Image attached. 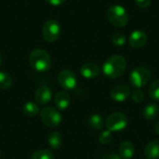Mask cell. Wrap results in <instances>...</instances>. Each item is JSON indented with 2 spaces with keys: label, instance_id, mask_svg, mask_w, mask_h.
<instances>
[{
  "label": "cell",
  "instance_id": "obj_1",
  "mask_svg": "<svg viewBox=\"0 0 159 159\" xmlns=\"http://www.w3.org/2000/svg\"><path fill=\"white\" fill-rule=\"evenodd\" d=\"M126 69L127 61L122 55H113L109 57L102 66V72L104 75L111 79L120 77L125 73Z\"/></svg>",
  "mask_w": 159,
  "mask_h": 159
},
{
  "label": "cell",
  "instance_id": "obj_2",
  "mask_svg": "<svg viewBox=\"0 0 159 159\" xmlns=\"http://www.w3.org/2000/svg\"><path fill=\"white\" fill-rule=\"evenodd\" d=\"M29 63L35 71L46 72L51 66V58L46 50L35 48L29 55Z\"/></svg>",
  "mask_w": 159,
  "mask_h": 159
},
{
  "label": "cell",
  "instance_id": "obj_3",
  "mask_svg": "<svg viewBox=\"0 0 159 159\" xmlns=\"http://www.w3.org/2000/svg\"><path fill=\"white\" fill-rule=\"evenodd\" d=\"M107 19L110 23L116 28H123L129 22V13L120 5H112L107 9Z\"/></svg>",
  "mask_w": 159,
  "mask_h": 159
},
{
  "label": "cell",
  "instance_id": "obj_4",
  "mask_svg": "<svg viewBox=\"0 0 159 159\" xmlns=\"http://www.w3.org/2000/svg\"><path fill=\"white\" fill-rule=\"evenodd\" d=\"M151 78V71L148 67L140 65L134 68L129 74V81L130 85L135 89H141L144 87Z\"/></svg>",
  "mask_w": 159,
  "mask_h": 159
},
{
  "label": "cell",
  "instance_id": "obj_5",
  "mask_svg": "<svg viewBox=\"0 0 159 159\" xmlns=\"http://www.w3.org/2000/svg\"><path fill=\"white\" fill-rule=\"evenodd\" d=\"M129 124L128 116L121 112H115L109 115L105 120V127L111 132H118L124 130Z\"/></svg>",
  "mask_w": 159,
  "mask_h": 159
},
{
  "label": "cell",
  "instance_id": "obj_6",
  "mask_svg": "<svg viewBox=\"0 0 159 159\" xmlns=\"http://www.w3.org/2000/svg\"><path fill=\"white\" fill-rule=\"evenodd\" d=\"M40 118L42 123L48 128H57L61 123V116L60 112L52 106H46L40 111Z\"/></svg>",
  "mask_w": 159,
  "mask_h": 159
},
{
  "label": "cell",
  "instance_id": "obj_7",
  "mask_svg": "<svg viewBox=\"0 0 159 159\" xmlns=\"http://www.w3.org/2000/svg\"><path fill=\"white\" fill-rule=\"evenodd\" d=\"M42 35L47 42L52 43L59 39L61 35V25L56 20H47L42 28Z\"/></svg>",
  "mask_w": 159,
  "mask_h": 159
},
{
  "label": "cell",
  "instance_id": "obj_8",
  "mask_svg": "<svg viewBox=\"0 0 159 159\" xmlns=\"http://www.w3.org/2000/svg\"><path fill=\"white\" fill-rule=\"evenodd\" d=\"M58 82L63 89L72 90L77 85V77L72 70L63 69L58 75Z\"/></svg>",
  "mask_w": 159,
  "mask_h": 159
},
{
  "label": "cell",
  "instance_id": "obj_9",
  "mask_svg": "<svg viewBox=\"0 0 159 159\" xmlns=\"http://www.w3.org/2000/svg\"><path fill=\"white\" fill-rule=\"evenodd\" d=\"M130 89L126 85H118L112 89L110 96L113 101L117 102H123L130 96Z\"/></svg>",
  "mask_w": 159,
  "mask_h": 159
},
{
  "label": "cell",
  "instance_id": "obj_10",
  "mask_svg": "<svg viewBox=\"0 0 159 159\" xmlns=\"http://www.w3.org/2000/svg\"><path fill=\"white\" fill-rule=\"evenodd\" d=\"M52 91L47 86H40L34 92V101L39 105H45L50 102Z\"/></svg>",
  "mask_w": 159,
  "mask_h": 159
},
{
  "label": "cell",
  "instance_id": "obj_11",
  "mask_svg": "<svg viewBox=\"0 0 159 159\" xmlns=\"http://www.w3.org/2000/svg\"><path fill=\"white\" fill-rule=\"evenodd\" d=\"M129 46L133 48H141L147 42V34L142 30H135L129 36Z\"/></svg>",
  "mask_w": 159,
  "mask_h": 159
},
{
  "label": "cell",
  "instance_id": "obj_12",
  "mask_svg": "<svg viewBox=\"0 0 159 159\" xmlns=\"http://www.w3.org/2000/svg\"><path fill=\"white\" fill-rule=\"evenodd\" d=\"M54 103L58 110H66L71 104V96L66 90L58 91L54 97Z\"/></svg>",
  "mask_w": 159,
  "mask_h": 159
},
{
  "label": "cell",
  "instance_id": "obj_13",
  "mask_svg": "<svg viewBox=\"0 0 159 159\" xmlns=\"http://www.w3.org/2000/svg\"><path fill=\"white\" fill-rule=\"evenodd\" d=\"M80 73L83 77L87 79H93L97 77L100 74V68L96 63L87 62L84 63L80 68Z\"/></svg>",
  "mask_w": 159,
  "mask_h": 159
},
{
  "label": "cell",
  "instance_id": "obj_14",
  "mask_svg": "<svg viewBox=\"0 0 159 159\" xmlns=\"http://www.w3.org/2000/svg\"><path fill=\"white\" fill-rule=\"evenodd\" d=\"M135 154V147L134 144L129 141H125L121 143L119 149H118V155L122 159H131L134 157Z\"/></svg>",
  "mask_w": 159,
  "mask_h": 159
},
{
  "label": "cell",
  "instance_id": "obj_15",
  "mask_svg": "<svg viewBox=\"0 0 159 159\" xmlns=\"http://www.w3.org/2000/svg\"><path fill=\"white\" fill-rule=\"evenodd\" d=\"M143 153L147 159H159V140L149 142L145 145Z\"/></svg>",
  "mask_w": 159,
  "mask_h": 159
},
{
  "label": "cell",
  "instance_id": "obj_16",
  "mask_svg": "<svg viewBox=\"0 0 159 159\" xmlns=\"http://www.w3.org/2000/svg\"><path fill=\"white\" fill-rule=\"evenodd\" d=\"M143 117L148 121H153L157 119L159 116V106L157 103L147 104L143 111Z\"/></svg>",
  "mask_w": 159,
  "mask_h": 159
},
{
  "label": "cell",
  "instance_id": "obj_17",
  "mask_svg": "<svg viewBox=\"0 0 159 159\" xmlns=\"http://www.w3.org/2000/svg\"><path fill=\"white\" fill-rule=\"evenodd\" d=\"M62 143H63V139H62V136L60 132L58 131H53L51 132L48 137V145L54 149V150H58L61 147L62 145Z\"/></svg>",
  "mask_w": 159,
  "mask_h": 159
},
{
  "label": "cell",
  "instance_id": "obj_18",
  "mask_svg": "<svg viewBox=\"0 0 159 159\" xmlns=\"http://www.w3.org/2000/svg\"><path fill=\"white\" fill-rule=\"evenodd\" d=\"M88 123H89V126L94 130H101V129H102V128L104 126L103 119L99 114L90 115L88 119Z\"/></svg>",
  "mask_w": 159,
  "mask_h": 159
},
{
  "label": "cell",
  "instance_id": "obj_19",
  "mask_svg": "<svg viewBox=\"0 0 159 159\" xmlns=\"http://www.w3.org/2000/svg\"><path fill=\"white\" fill-rule=\"evenodd\" d=\"M22 112L26 116L29 117H34L37 115H39L40 110L38 107V104L36 102H26L23 107H22Z\"/></svg>",
  "mask_w": 159,
  "mask_h": 159
},
{
  "label": "cell",
  "instance_id": "obj_20",
  "mask_svg": "<svg viewBox=\"0 0 159 159\" xmlns=\"http://www.w3.org/2000/svg\"><path fill=\"white\" fill-rule=\"evenodd\" d=\"M12 83H13L12 77L8 74L0 71V89L1 90L8 89L9 88H11Z\"/></svg>",
  "mask_w": 159,
  "mask_h": 159
},
{
  "label": "cell",
  "instance_id": "obj_21",
  "mask_svg": "<svg viewBox=\"0 0 159 159\" xmlns=\"http://www.w3.org/2000/svg\"><path fill=\"white\" fill-rule=\"evenodd\" d=\"M31 159H55L54 154L48 149L37 150L33 153Z\"/></svg>",
  "mask_w": 159,
  "mask_h": 159
},
{
  "label": "cell",
  "instance_id": "obj_22",
  "mask_svg": "<svg viewBox=\"0 0 159 159\" xmlns=\"http://www.w3.org/2000/svg\"><path fill=\"white\" fill-rule=\"evenodd\" d=\"M148 94L152 100L156 102H159V79L155 80L150 85L149 89H148Z\"/></svg>",
  "mask_w": 159,
  "mask_h": 159
},
{
  "label": "cell",
  "instance_id": "obj_23",
  "mask_svg": "<svg viewBox=\"0 0 159 159\" xmlns=\"http://www.w3.org/2000/svg\"><path fill=\"white\" fill-rule=\"evenodd\" d=\"M113 141V134L110 130H104L102 131L100 135H99V142L103 144V145H106V144H109L111 142Z\"/></svg>",
  "mask_w": 159,
  "mask_h": 159
},
{
  "label": "cell",
  "instance_id": "obj_24",
  "mask_svg": "<svg viewBox=\"0 0 159 159\" xmlns=\"http://www.w3.org/2000/svg\"><path fill=\"white\" fill-rule=\"evenodd\" d=\"M112 42L114 45L117 46V47H122L126 44L127 42V38L125 36V34H121V33H116L113 35L112 37Z\"/></svg>",
  "mask_w": 159,
  "mask_h": 159
},
{
  "label": "cell",
  "instance_id": "obj_25",
  "mask_svg": "<svg viewBox=\"0 0 159 159\" xmlns=\"http://www.w3.org/2000/svg\"><path fill=\"white\" fill-rule=\"evenodd\" d=\"M130 96L132 101L136 103H141L144 100V94L140 89H136L133 92H131Z\"/></svg>",
  "mask_w": 159,
  "mask_h": 159
},
{
  "label": "cell",
  "instance_id": "obj_26",
  "mask_svg": "<svg viewBox=\"0 0 159 159\" xmlns=\"http://www.w3.org/2000/svg\"><path fill=\"white\" fill-rule=\"evenodd\" d=\"M135 3L140 8H147L150 7L152 0H135Z\"/></svg>",
  "mask_w": 159,
  "mask_h": 159
},
{
  "label": "cell",
  "instance_id": "obj_27",
  "mask_svg": "<svg viewBox=\"0 0 159 159\" xmlns=\"http://www.w3.org/2000/svg\"><path fill=\"white\" fill-rule=\"evenodd\" d=\"M102 159H122L120 157V156L115 152H109V153H106Z\"/></svg>",
  "mask_w": 159,
  "mask_h": 159
},
{
  "label": "cell",
  "instance_id": "obj_28",
  "mask_svg": "<svg viewBox=\"0 0 159 159\" xmlns=\"http://www.w3.org/2000/svg\"><path fill=\"white\" fill-rule=\"evenodd\" d=\"M48 4L51 5V6H54V7H58V6H61L62 4H64L66 2V0H46Z\"/></svg>",
  "mask_w": 159,
  "mask_h": 159
},
{
  "label": "cell",
  "instance_id": "obj_29",
  "mask_svg": "<svg viewBox=\"0 0 159 159\" xmlns=\"http://www.w3.org/2000/svg\"><path fill=\"white\" fill-rule=\"evenodd\" d=\"M154 131L157 133V134H159V121L157 122L155 125H154Z\"/></svg>",
  "mask_w": 159,
  "mask_h": 159
},
{
  "label": "cell",
  "instance_id": "obj_30",
  "mask_svg": "<svg viewBox=\"0 0 159 159\" xmlns=\"http://www.w3.org/2000/svg\"><path fill=\"white\" fill-rule=\"evenodd\" d=\"M0 64H1V54H0Z\"/></svg>",
  "mask_w": 159,
  "mask_h": 159
},
{
  "label": "cell",
  "instance_id": "obj_31",
  "mask_svg": "<svg viewBox=\"0 0 159 159\" xmlns=\"http://www.w3.org/2000/svg\"><path fill=\"white\" fill-rule=\"evenodd\" d=\"M0 158H1V150H0Z\"/></svg>",
  "mask_w": 159,
  "mask_h": 159
}]
</instances>
